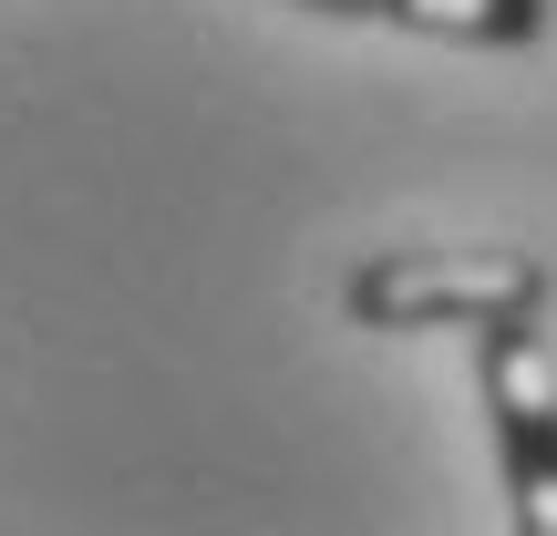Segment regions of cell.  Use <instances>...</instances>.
I'll return each instance as SVG.
<instances>
[{
	"mask_svg": "<svg viewBox=\"0 0 557 536\" xmlns=\"http://www.w3.org/2000/svg\"><path fill=\"white\" fill-rule=\"evenodd\" d=\"M547 269L527 248H403V259L351 269V320L361 331H496L537 320Z\"/></svg>",
	"mask_w": 557,
	"mask_h": 536,
	"instance_id": "1",
	"label": "cell"
},
{
	"mask_svg": "<svg viewBox=\"0 0 557 536\" xmlns=\"http://www.w3.org/2000/svg\"><path fill=\"white\" fill-rule=\"evenodd\" d=\"M475 382H485V423H496V464H506L517 526L557 536V372L537 361V320L475 331Z\"/></svg>",
	"mask_w": 557,
	"mask_h": 536,
	"instance_id": "2",
	"label": "cell"
},
{
	"mask_svg": "<svg viewBox=\"0 0 557 536\" xmlns=\"http://www.w3.org/2000/svg\"><path fill=\"white\" fill-rule=\"evenodd\" d=\"M382 21L434 32V41H475V52H506V41L547 32V0H382Z\"/></svg>",
	"mask_w": 557,
	"mask_h": 536,
	"instance_id": "3",
	"label": "cell"
},
{
	"mask_svg": "<svg viewBox=\"0 0 557 536\" xmlns=\"http://www.w3.org/2000/svg\"><path fill=\"white\" fill-rule=\"evenodd\" d=\"M299 11H331V21H382V0H299Z\"/></svg>",
	"mask_w": 557,
	"mask_h": 536,
	"instance_id": "4",
	"label": "cell"
}]
</instances>
